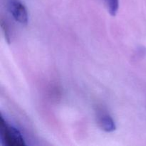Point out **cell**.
Masks as SVG:
<instances>
[{
    "mask_svg": "<svg viewBox=\"0 0 146 146\" xmlns=\"http://www.w3.org/2000/svg\"><path fill=\"white\" fill-rule=\"evenodd\" d=\"M1 141L2 144L8 146H24V140L19 131L10 125L1 116Z\"/></svg>",
    "mask_w": 146,
    "mask_h": 146,
    "instance_id": "obj_1",
    "label": "cell"
},
{
    "mask_svg": "<svg viewBox=\"0 0 146 146\" xmlns=\"http://www.w3.org/2000/svg\"><path fill=\"white\" fill-rule=\"evenodd\" d=\"M8 8L16 21L23 25H27L29 21L28 11L20 0H9Z\"/></svg>",
    "mask_w": 146,
    "mask_h": 146,
    "instance_id": "obj_2",
    "label": "cell"
},
{
    "mask_svg": "<svg viewBox=\"0 0 146 146\" xmlns=\"http://www.w3.org/2000/svg\"><path fill=\"white\" fill-rule=\"evenodd\" d=\"M97 120L99 126L103 131L106 132L111 133L115 130V121L109 113L104 111V110H98L97 112Z\"/></svg>",
    "mask_w": 146,
    "mask_h": 146,
    "instance_id": "obj_3",
    "label": "cell"
},
{
    "mask_svg": "<svg viewBox=\"0 0 146 146\" xmlns=\"http://www.w3.org/2000/svg\"><path fill=\"white\" fill-rule=\"evenodd\" d=\"M107 9L111 16L116 15L119 8V0H105Z\"/></svg>",
    "mask_w": 146,
    "mask_h": 146,
    "instance_id": "obj_4",
    "label": "cell"
},
{
    "mask_svg": "<svg viewBox=\"0 0 146 146\" xmlns=\"http://www.w3.org/2000/svg\"><path fill=\"white\" fill-rule=\"evenodd\" d=\"M1 30H2V31H3V34H4V37H5V39L7 40V43H9V44L10 43L9 31V28H8V27H7V24L4 22V20H1Z\"/></svg>",
    "mask_w": 146,
    "mask_h": 146,
    "instance_id": "obj_5",
    "label": "cell"
}]
</instances>
